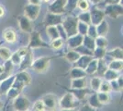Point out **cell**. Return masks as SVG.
<instances>
[{
    "label": "cell",
    "mask_w": 123,
    "mask_h": 111,
    "mask_svg": "<svg viewBox=\"0 0 123 111\" xmlns=\"http://www.w3.org/2000/svg\"><path fill=\"white\" fill-rule=\"evenodd\" d=\"M3 37L7 43L13 44L17 41V34L14 30L12 29H6L3 32Z\"/></svg>",
    "instance_id": "15"
},
{
    "label": "cell",
    "mask_w": 123,
    "mask_h": 111,
    "mask_svg": "<svg viewBox=\"0 0 123 111\" xmlns=\"http://www.w3.org/2000/svg\"><path fill=\"white\" fill-rule=\"evenodd\" d=\"M78 21H80L81 22H84L86 24H91V20H90V13L87 12V11H85L81 13L79 17H78Z\"/></svg>",
    "instance_id": "31"
},
{
    "label": "cell",
    "mask_w": 123,
    "mask_h": 111,
    "mask_svg": "<svg viewBox=\"0 0 123 111\" xmlns=\"http://www.w3.org/2000/svg\"><path fill=\"white\" fill-rule=\"evenodd\" d=\"M101 82H102V81H101L100 78H93L91 80V88L94 91L98 92L99 90L100 85H101Z\"/></svg>",
    "instance_id": "37"
},
{
    "label": "cell",
    "mask_w": 123,
    "mask_h": 111,
    "mask_svg": "<svg viewBox=\"0 0 123 111\" xmlns=\"http://www.w3.org/2000/svg\"><path fill=\"white\" fill-rule=\"evenodd\" d=\"M91 60H93L92 56H81L75 63L77 64L78 68H81V69H85L87 67V65L90 63Z\"/></svg>",
    "instance_id": "17"
},
{
    "label": "cell",
    "mask_w": 123,
    "mask_h": 111,
    "mask_svg": "<svg viewBox=\"0 0 123 111\" xmlns=\"http://www.w3.org/2000/svg\"><path fill=\"white\" fill-rule=\"evenodd\" d=\"M91 1H92V2L94 3V4H98V2H100L101 0H91Z\"/></svg>",
    "instance_id": "50"
},
{
    "label": "cell",
    "mask_w": 123,
    "mask_h": 111,
    "mask_svg": "<svg viewBox=\"0 0 123 111\" xmlns=\"http://www.w3.org/2000/svg\"><path fill=\"white\" fill-rule=\"evenodd\" d=\"M112 90L111 88V84L108 81H103L101 82V85L99 87L98 92H102V93H109L110 91Z\"/></svg>",
    "instance_id": "38"
},
{
    "label": "cell",
    "mask_w": 123,
    "mask_h": 111,
    "mask_svg": "<svg viewBox=\"0 0 123 111\" xmlns=\"http://www.w3.org/2000/svg\"><path fill=\"white\" fill-rule=\"evenodd\" d=\"M65 5H66L65 0H55L52 4L49 6V11L52 14L60 15L65 11Z\"/></svg>",
    "instance_id": "7"
},
{
    "label": "cell",
    "mask_w": 123,
    "mask_h": 111,
    "mask_svg": "<svg viewBox=\"0 0 123 111\" xmlns=\"http://www.w3.org/2000/svg\"><path fill=\"white\" fill-rule=\"evenodd\" d=\"M107 69H108V66L105 64V62L103 61L102 59H99V61H98V69H97V71L101 76H104V74L107 71Z\"/></svg>",
    "instance_id": "34"
},
{
    "label": "cell",
    "mask_w": 123,
    "mask_h": 111,
    "mask_svg": "<svg viewBox=\"0 0 123 111\" xmlns=\"http://www.w3.org/2000/svg\"><path fill=\"white\" fill-rule=\"evenodd\" d=\"M26 111H29V110H26Z\"/></svg>",
    "instance_id": "54"
},
{
    "label": "cell",
    "mask_w": 123,
    "mask_h": 111,
    "mask_svg": "<svg viewBox=\"0 0 123 111\" xmlns=\"http://www.w3.org/2000/svg\"><path fill=\"white\" fill-rule=\"evenodd\" d=\"M40 10H41V7L39 5L29 4L25 7L24 16L27 19H29L30 21H35L39 16V14H40Z\"/></svg>",
    "instance_id": "4"
},
{
    "label": "cell",
    "mask_w": 123,
    "mask_h": 111,
    "mask_svg": "<svg viewBox=\"0 0 123 111\" xmlns=\"http://www.w3.org/2000/svg\"><path fill=\"white\" fill-rule=\"evenodd\" d=\"M105 78L107 81H113V80H116L118 77V71H115V70H112V69H108L107 71L104 74Z\"/></svg>",
    "instance_id": "29"
},
{
    "label": "cell",
    "mask_w": 123,
    "mask_h": 111,
    "mask_svg": "<svg viewBox=\"0 0 123 111\" xmlns=\"http://www.w3.org/2000/svg\"><path fill=\"white\" fill-rule=\"evenodd\" d=\"M50 62H51V58H50L42 57V58L36 59L35 61H32L31 68L38 73H44L49 69Z\"/></svg>",
    "instance_id": "2"
},
{
    "label": "cell",
    "mask_w": 123,
    "mask_h": 111,
    "mask_svg": "<svg viewBox=\"0 0 123 111\" xmlns=\"http://www.w3.org/2000/svg\"><path fill=\"white\" fill-rule=\"evenodd\" d=\"M108 69L115 70V71H120L122 69V60H114L109 64Z\"/></svg>",
    "instance_id": "27"
},
{
    "label": "cell",
    "mask_w": 123,
    "mask_h": 111,
    "mask_svg": "<svg viewBox=\"0 0 123 111\" xmlns=\"http://www.w3.org/2000/svg\"><path fill=\"white\" fill-rule=\"evenodd\" d=\"M76 7L83 12H85L89 9V2L87 0H78L76 3Z\"/></svg>",
    "instance_id": "35"
},
{
    "label": "cell",
    "mask_w": 123,
    "mask_h": 111,
    "mask_svg": "<svg viewBox=\"0 0 123 111\" xmlns=\"http://www.w3.org/2000/svg\"><path fill=\"white\" fill-rule=\"evenodd\" d=\"M96 29H97L98 36L105 37L108 32V23L106 21L103 20L99 24H98V25L96 26Z\"/></svg>",
    "instance_id": "14"
},
{
    "label": "cell",
    "mask_w": 123,
    "mask_h": 111,
    "mask_svg": "<svg viewBox=\"0 0 123 111\" xmlns=\"http://www.w3.org/2000/svg\"><path fill=\"white\" fill-rule=\"evenodd\" d=\"M88 93V91L86 89H75V91H74V93H72L73 95L76 97L78 100H81L84 98V96H86Z\"/></svg>",
    "instance_id": "36"
},
{
    "label": "cell",
    "mask_w": 123,
    "mask_h": 111,
    "mask_svg": "<svg viewBox=\"0 0 123 111\" xmlns=\"http://www.w3.org/2000/svg\"><path fill=\"white\" fill-rule=\"evenodd\" d=\"M42 1H43V2H50V1H51V0H42Z\"/></svg>",
    "instance_id": "53"
},
{
    "label": "cell",
    "mask_w": 123,
    "mask_h": 111,
    "mask_svg": "<svg viewBox=\"0 0 123 111\" xmlns=\"http://www.w3.org/2000/svg\"><path fill=\"white\" fill-rule=\"evenodd\" d=\"M89 106L94 107V108H97V107L101 106V104L99 103V101L98 99L97 95H94L90 96V98H89Z\"/></svg>",
    "instance_id": "39"
},
{
    "label": "cell",
    "mask_w": 123,
    "mask_h": 111,
    "mask_svg": "<svg viewBox=\"0 0 123 111\" xmlns=\"http://www.w3.org/2000/svg\"><path fill=\"white\" fill-rule=\"evenodd\" d=\"M83 44L85 45V47H86L87 49L93 51L95 47H96V44H95V41L93 40V38L89 36H86L83 38Z\"/></svg>",
    "instance_id": "25"
},
{
    "label": "cell",
    "mask_w": 123,
    "mask_h": 111,
    "mask_svg": "<svg viewBox=\"0 0 123 111\" xmlns=\"http://www.w3.org/2000/svg\"><path fill=\"white\" fill-rule=\"evenodd\" d=\"M104 15L105 13L102 12L101 10H98L97 8L93 9L90 12V20H91V24L94 26H97L98 24H99L104 19Z\"/></svg>",
    "instance_id": "10"
},
{
    "label": "cell",
    "mask_w": 123,
    "mask_h": 111,
    "mask_svg": "<svg viewBox=\"0 0 123 111\" xmlns=\"http://www.w3.org/2000/svg\"><path fill=\"white\" fill-rule=\"evenodd\" d=\"M80 57H81V55L77 51H74V50H71L65 55V58L69 62H72V63H75Z\"/></svg>",
    "instance_id": "22"
},
{
    "label": "cell",
    "mask_w": 123,
    "mask_h": 111,
    "mask_svg": "<svg viewBox=\"0 0 123 111\" xmlns=\"http://www.w3.org/2000/svg\"><path fill=\"white\" fill-rule=\"evenodd\" d=\"M2 107H3V103L0 101V109H2Z\"/></svg>",
    "instance_id": "51"
},
{
    "label": "cell",
    "mask_w": 123,
    "mask_h": 111,
    "mask_svg": "<svg viewBox=\"0 0 123 111\" xmlns=\"http://www.w3.org/2000/svg\"><path fill=\"white\" fill-rule=\"evenodd\" d=\"M77 18H67L65 21H62V26L67 36L71 37L77 34V25H78Z\"/></svg>",
    "instance_id": "1"
},
{
    "label": "cell",
    "mask_w": 123,
    "mask_h": 111,
    "mask_svg": "<svg viewBox=\"0 0 123 111\" xmlns=\"http://www.w3.org/2000/svg\"><path fill=\"white\" fill-rule=\"evenodd\" d=\"M78 104V99L72 93H67L60 100L62 109H74Z\"/></svg>",
    "instance_id": "3"
},
{
    "label": "cell",
    "mask_w": 123,
    "mask_h": 111,
    "mask_svg": "<svg viewBox=\"0 0 123 111\" xmlns=\"http://www.w3.org/2000/svg\"><path fill=\"white\" fill-rule=\"evenodd\" d=\"M62 44H63V40L62 38H57V39H54V40L51 41V46L53 49L58 50V49H60L62 46Z\"/></svg>",
    "instance_id": "40"
},
{
    "label": "cell",
    "mask_w": 123,
    "mask_h": 111,
    "mask_svg": "<svg viewBox=\"0 0 123 111\" xmlns=\"http://www.w3.org/2000/svg\"><path fill=\"white\" fill-rule=\"evenodd\" d=\"M11 55V51L7 47H0V58L4 60H9Z\"/></svg>",
    "instance_id": "30"
},
{
    "label": "cell",
    "mask_w": 123,
    "mask_h": 111,
    "mask_svg": "<svg viewBox=\"0 0 123 111\" xmlns=\"http://www.w3.org/2000/svg\"><path fill=\"white\" fill-rule=\"evenodd\" d=\"M87 35L91 38H95V37H98V33H97V29L96 26L91 25L90 27H88V30H87Z\"/></svg>",
    "instance_id": "44"
},
{
    "label": "cell",
    "mask_w": 123,
    "mask_h": 111,
    "mask_svg": "<svg viewBox=\"0 0 123 111\" xmlns=\"http://www.w3.org/2000/svg\"><path fill=\"white\" fill-rule=\"evenodd\" d=\"M4 14H5V10H4L3 7H1V6H0V17H2Z\"/></svg>",
    "instance_id": "49"
},
{
    "label": "cell",
    "mask_w": 123,
    "mask_h": 111,
    "mask_svg": "<svg viewBox=\"0 0 123 111\" xmlns=\"http://www.w3.org/2000/svg\"><path fill=\"white\" fill-rule=\"evenodd\" d=\"M44 106H45V108L49 109V110H53L56 108L57 106V100H56V96L51 94H49V95H46L43 96V98L41 99Z\"/></svg>",
    "instance_id": "9"
},
{
    "label": "cell",
    "mask_w": 123,
    "mask_h": 111,
    "mask_svg": "<svg viewBox=\"0 0 123 111\" xmlns=\"http://www.w3.org/2000/svg\"><path fill=\"white\" fill-rule=\"evenodd\" d=\"M70 76H71L72 79H80V78H86V73L85 69L77 67V68H74L71 70Z\"/></svg>",
    "instance_id": "19"
},
{
    "label": "cell",
    "mask_w": 123,
    "mask_h": 111,
    "mask_svg": "<svg viewBox=\"0 0 123 111\" xmlns=\"http://www.w3.org/2000/svg\"><path fill=\"white\" fill-rule=\"evenodd\" d=\"M98 59H95V60H91L90 63L87 65V67L85 69V71L86 74H94L97 71L98 69Z\"/></svg>",
    "instance_id": "24"
},
{
    "label": "cell",
    "mask_w": 123,
    "mask_h": 111,
    "mask_svg": "<svg viewBox=\"0 0 123 111\" xmlns=\"http://www.w3.org/2000/svg\"><path fill=\"white\" fill-rule=\"evenodd\" d=\"M86 86V78L72 80V88L74 89H84Z\"/></svg>",
    "instance_id": "20"
},
{
    "label": "cell",
    "mask_w": 123,
    "mask_h": 111,
    "mask_svg": "<svg viewBox=\"0 0 123 111\" xmlns=\"http://www.w3.org/2000/svg\"><path fill=\"white\" fill-rule=\"evenodd\" d=\"M62 20L61 15L58 14H52V13H49L46 17V23L48 26H55V25H59L62 24Z\"/></svg>",
    "instance_id": "12"
},
{
    "label": "cell",
    "mask_w": 123,
    "mask_h": 111,
    "mask_svg": "<svg viewBox=\"0 0 123 111\" xmlns=\"http://www.w3.org/2000/svg\"><path fill=\"white\" fill-rule=\"evenodd\" d=\"M29 2H30V4L31 5H39L41 4V0H29Z\"/></svg>",
    "instance_id": "48"
},
{
    "label": "cell",
    "mask_w": 123,
    "mask_h": 111,
    "mask_svg": "<svg viewBox=\"0 0 123 111\" xmlns=\"http://www.w3.org/2000/svg\"><path fill=\"white\" fill-rule=\"evenodd\" d=\"M62 111H74V109H62Z\"/></svg>",
    "instance_id": "52"
},
{
    "label": "cell",
    "mask_w": 123,
    "mask_h": 111,
    "mask_svg": "<svg viewBox=\"0 0 123 111\" xmlns=\"http://www.w3.org/2000/svg\"><path fill=\"white\" fill-rule=\"evenodd\" d=\"M13 106L16 111H26L30 107V101L28 100V98H26L25 96L18 95V97L15 98Z\"/></svg>",
    "instance_id": "6"
},
{
    "label": "cell",
    "mask_w": 123,
    "mask_h": 111,
    "mask_svg": "<svg viewBox=\"0 0 123 111\" xmlns=\"http://www.w3.org/2000/svg\"><path fill=\"white\" fill-rule=\"evenodd\" d=\"M18 21L19 23V27L20 29L25 32H30L31 33L33 30H32V25H31V21L29 19H27L25 16H21L18 19Z\"/></svg>",
    "instance_id": "11"
},
{
    "label": "cell",
    "mask_w": 123,
    "mask_h": 111,
    "mask_svg": "<svg viewBox=\"0 0 123 111\" xmlns=\"http://www.w3.org/2000/svg\"><path fill=\"white\" fill-rule=\"evenodd\" d=\"M107 53L111 56L112 58H114L116 60H122V49L119 47L114 48L111 51L107 52Z\"/></svg>",
    "instance_id": "26"
},
{
    "label": "cell",
    "mask_w": 123,
    "mask_h": 111,
    "mask_svg": "<svg viewBox=\"0 0 123 111\" xmlns=\"http://www.w3.org/2000/svg\"><path fill=\"white\" fill-rule=\"evenodd\" d=\"M95 44L97 47L106 48L108 46V40L103 36H98L97 40L95 41Z\"/></svg>",
    "instance_id": "32"
},
{
    "label": "cell",
    "mask_w": 123,
    "mask_h": 111,
    "mask_svg": "<svg viewBox=\"0 0 123 111\" xmlns=\"http://www.w3.org/2000/svg\"><path fill=\"white\" fill-rule=\"evenodd\" d=\"M47 34H48V36L50 37V39L51 41L54 40V39H57V38H60V34H59V32H58L57 26H48V28H47Z\"/></svg>",
    "instance_id": "21"
},
{
    "label": "cell",
    "mask_w": 123,
    "mask_h": 111,
    "mask_svg": "<svg viewBox=\"0 0 123 111\" xmlns=\"http://www.w3.org/2000/svg\"><path fill=\"white\" fill-rule=\"evenodd\" d=\"M48 44H45L41 40V36L38 32L32 31L31 32V39H30V44L28 48H39V47H46Z\"/></svg>",
    "instance_id": "5"
},
{
    "label": "cell",
    "mask_w": 123,
    "mask_h": 111,
    "mask_svg": "<svg viewBox=\"0 0 123 111\" xmlns=\"http://www.w3.org/2000/svg\"><path fill=\"white\" fill-rule=\"evenodd\" d=\"M16 80L19 81L21 83L25 86V85H29L31 83V77L28 72H26V71H21V72H19V73L17 75Z\"/></svg>",
    "instance_id": "16"
},
{
    "label": "cell",
    "mask_w": 123,
    "mask_h": 111,
    "mask_svg": "<svg viewBox=\"0 0 123 111\" xmlns=\"http://www.w3.org/2000/svg\"><path fill=\"white\" fill-rule=\"evenodd\" d=\"M19 92H20L19 90L16 89V88H14V87H11L10 89L6 92V94H7V95H8L9 98H16V97L18 96Z\"/></svg>",
    "instance_id": "42"
},
{
    "label": "cell",
    "mask_w": 123,
    "mask_h": 111,
    "mask_svg": "<svg viewBox=\"0 0 123 111\" xmlns=\"http://www.w3.org/2000/svg\"><path fill=\"white\" fill-rule=\"evenodd\" d=\"M83 38L84 36L80 35V34H75L74 36H71L68 40V44L69 46L72 48V49H75L78 46H80L83 44Z\"/></svg>",
    "instance_id": "13"
},
{
    "label": "cell",
    "mask_w": 123,
    "mask_h": 111,
    "mask_svg": "<svg viewBox=\"0 0 123 111\" xmlns=\"http://www.w3.org/2000/svg\"><path fill=\"white\" fill-rule=\"evenodd\" d=\"M10 61L13 63V65H20L21 61H22V58L20 56H18V54L16 52L15 54L11 55Z\"/></svg>",
    "instance_id": "41"
},
{
    "label": "cell",
    "mask_w": 123,
    "mask_h": 111,
    "mask_svg": "<svg viewBox=\"0 0 123 111\" xmlns=\"http://www.w3.org/2000/svg\"><path fill=\"white\" fill-rule=\"evenodd\" d=\"M107 2L108 3V5H112V4H119L121 0H107Z\"/></svg>",
    "instance_id": "47"
},
{
    "label": "cell",
    "mask_w": 123,
    "mask_h": 111,
    "mask_svg": "<svg viewBox=\"0 0 123 111\" xmlns=\"http://www.w3.org/2000/svg\"><path fill=\"white\" fill-rule=\"evenodd\" d=\"M88 25L86 24V23H84V22H79L78 21V25H77V33L78 34H80V35H86L87 33V30H88Z\"/></svg>",
    "instance_id": "28"
},
{
    "label": "cell",
    "mask_w": 123,
    "mask_h": 111,
    "mask_svg": "<svg viewBox=\"0 0 123 111\" xmlns=\"http://www.w3.org/2000/svg\"><path fill=\"white\" fill-rule=\"evenodd\" d=\"M93 54H94V56L97 58L102 59V58L105 57V55L107 54V50H106V48L96 47L93 50Z\"/></svg>",
    "instance_id": "33"
},
{
    "label": "cell",
    "mask_w": 123,
    "mask_h": 111,
    "mask_svg": "<svg viewBox=\"0 0 123 111\" xmlns=\"http://www.w3.org/2000/svg\"><path fill=\"white\" fill-rule=\"evenodd\" d=\"M0 94H1V92H0Z\"/></svg>",
    "instance_id": "55"
},
{
    "label": "cell",
    "mask_w": 123,
    "mask_h": 111,
    "mask_svg": "<svg viewBox=\"0 0 123 111\" xmlns=\"http://www.w3.org/2000/svg\"><path fill=\"white\" fill-rule=\"evenodd\" d=\"M98 99L99 103L101 105H105V104H108L110 102V95L108 93H102V92H98L97 94Z\"/></svg>",
    "instance_id": "23"
},
{
    "label": "cell",
    "mask_w": 123,
    "mask_h": 111,
    "mask_svg": "<svg viewBox=\"0 0 123 111\" xmlns=\"http://www.w3.org/2000/svg\"><path fill=\"white\" fill-rule=\"evenodd\" d=\"M17 53L18 54V56H20L21 58H23L27 54L29 53V48L28 47H22V48H20V49H18V50L17 51Z\"/></svg>",
    "instance_id": "45"
},
{
    "label": "cell",
    "mask_w": 123,
    "mask_h": 111,
    "mask_svg": "<svg viewBox=\"0 0 123 111\" xmlns=\"http://www.w3.org/2000/svg\"><path fill=\"white\" fill-rule=\"evenodd\" d=\"M80 111H96V109L92 106H90L89 105H86L80 109Z\"/></svg>",
    "instance_id": "46"
},
{
    "label": "cell",
    "mask_w": 123,
    "mask_h": 111,
    "mask_svg": "<svg viewBox=\"0 0 123 111\" xmlns=\"http://www.w3.org/2000/svg\"><path fill=\"white\" fill-rule=\"evenodd\" d=\"M105 11H106L105 14H107L113 19H117L118 16L122 15V6L119 4L108 5Z\"/></svg>",
    "instance_id": "8"
},
{
    "label": "cell",
    "mask_w": 123,
    "mask_h": 111,
    "mask_svg": "<svg viewBox=\"0 0 123 111\" xmlns=\"http://www.w3.org/2000/svg\"><path fill=\"white\" fill-rule=\"evenodd\" d=\"M15 81V77H8L7 79H5L0 85V92H5L6 93L7 91L12 87V84Z\"/></svg>",
    "instance_id": "18"
},
{
    "label": "cell",
    "mask_w": 123,
    "mask_h": 111,
    "mask_svg": "<svg viewBox=\"0 0 123 111\" xmlns=\"http://www.w3.org/2000/svg\"><path fill=\"white\" fill-rule=\"evenodd\" d=\"M34 110L35 111H44L46 108H45V106L43 104L42 100H38L37 102H35L34 104Z\"/></svg>",
    "instance_id": "43"
}]
</instances>
